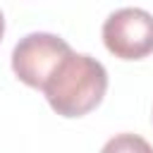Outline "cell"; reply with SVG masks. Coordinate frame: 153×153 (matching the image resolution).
I'll return each instance as SVG.
<instances>
[{
  "label": "cell",
  "mask_w": 153,
  "mask_h": 153,
  "mask_svg": "<svg viewBox=\"0 0 153 153\" xmlns=\"http://www.w3.org/2000/svg\"><path fill=\"white\" fill-rule=\"evenodd\" d=\"M50 108L62 117H81L91 112L108 91L105 67L84 53H69L41 88Z\"/></svg>",
  "instance_id": "1"
},
{
  "label": "cell",
  "mask_w": 153,
  "mask_h": 153,
  "mask_svg": "<svg viewBox=\"0 0 153 153\" xmlns=\"http://www.w3.org/2000/svg\"><path fill=\"white\" fill-rule=\"evenodd\" d=\"M72 53L69 43L55 33L36 31L19 38L12 50V69L19 81L31 88H43L55 67Z\"/></svg>",
  "instance_id": "2"
},
{
  "label": "cell",
  "mask_w": 153,
  "mask_h": 153,
  "mask_svg": "<svg viewBox=\"0 0 153 153\" xmlns=\"http://www.w3.org/2000/svg\"><path fill=\"white\" fill-rule=\"evenodd\" d=\"M103 43L120 60H141L153 53V14L141 7H122L103 24Z\"/></svg>",
  "instance_id": "3"
},
{
  "label": "cell",
  "mask_w": 153,
  "mask_h": 153,
  "mask_svg": "<svg viewBox=\"0 0 153 153\" xmlns=\"http://www.w3.org/2000/svg\"><path fill=\"white\" fill-rule=\"evenodd\" d=\"M100 153H153V146L139 134L122 131V134H115L112 139H108L105 146L100 148Z\"/></svg>",
  "instance_id": "4"
},
{
  "label": "cell",
  "mask_w": 153,
  "mask_h": 153,
  "mask_svg": "<svg viewBox=\"0 0 153 153\" xmlns=\"http://www.w3.org/2000/svg\"><path fill=\"white\" fill-rule=\"evenodd\" d=\"M2 33H5V17H2V12H0V41H2Z\"/></svg>",
  "instance_id": "5"
}]
</instances>
